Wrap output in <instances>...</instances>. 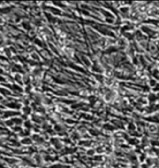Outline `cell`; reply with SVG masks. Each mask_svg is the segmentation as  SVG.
Returning <instances> with one entry per match:
<instances>
[]
</instances>
